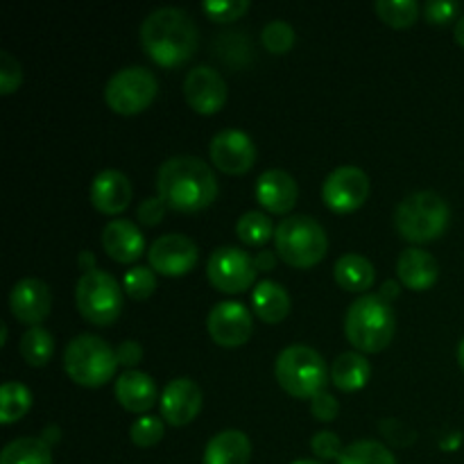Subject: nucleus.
I'll return each instance as SVG.
<instances>
[{
	"label": "nucleus",
	"instance_id": "obj_1",
	"mask_svg": "<svg viewBox=\"0 0 464 464\" xmlns=\"http://www.w3.org/2000/svg\"><path fill=\"white\" fill-rule=\"evenodd\" d=\"M157 190L172 211L198 213L218 198V179L202 159L177 154L159 168Z\"/></svg>",
	"mask_w": 464,
	"mask_h": 464
},
{
	"label": "nucleus",
	"instance_id": "obj_2",
	"mask_svg": "<svg viewBox=\"0 0 464 464\" xmlns=\"http://www.w3.org/2000/svg\"><path fill=\"white\" fill-rule=\"evenodd\" d=\"M140 45L159 66L175 68L188 62L199 44V32L188 12L159 7L140 23Z\"/></svg>",
	"mask_w": 464,
	"mask_h": 464
},
{
	"label": "nucleus",
	"instance_id": "obj_3",
	"mask_svg": "<svg viewBox=\"0 0 464 464\" xmlns=\"http://www.w3.org/2000/svg\"><path fill=\"white\" fill-rule=\"evenodd\" d=\"M397 331L392 304L381 295H361L344 315V335L362 353H379L392 343Z\"/></svg>",
	"mask_w": 464,
	"mask_h": 464
},
{
	"label": "nucleus",
	"instance_id": "obj_4",
	"mask_svg": "<svg viewBox=\"0 0 464 464\" xmlns=\"http://www.w3.org/2000/svg\"><path fill=\"white\" fill-rule=\"evenodd\" d=\"M451 208L442 195L417 190L403 198L394 208V227L408 243H430L447 231Z\"/></svg>",
	"mask_w": 464,
	"mask_h": 464
},
{
	"label": "nucleus",
	"instance_id": "obj_5",
	"mask_svg": "<svg viewBox=\"0 0 464 464\" xmlns=\"http://www.w3.org/2000/svg\"><path fill=\"white\" fill-rule=\"evenodd\" d=\"M63 370L82 388H102L118 370L116 349L100 335H77L63 352Z\"/></svg>",
	"mask_w": 464,
	"mask_h": 464
},
{
	"label": "nucleus",
	"instance_id": "obj_6",
	"mask_svg": "<svg viewBox=\"0 0 464 464\" xmlns=\"http://www.w3.org/2000/svg\"><path fill=\"white\" fill-rule=\"evenodd\" d=\"M275 247L281 261L288 263L290 267L306 270L326 256L329 238H326L324 227L313 218L290 216L276 225Z\"/></svg>",
	"mask_w": 464,
	"mask_h": 464
},
{
	"label": "nucleus",
	"instance_id": "obj_7",
	"mask_svg": "<svg viewBox=\"0 0 464 464\" xmlns=\"http://www.w3.org/2000/svg\"><path fill=\"white\" fill-rule=\"evenodd\" d=\"M275 376L281 388L295 399H315L324 392L326 362L320 353L308 344H290L276 356Z\"/></svg>",
	"mask_w": 464,
	"mask_h": 464
},
{
	"label": "nucleus",
	"instance_id": "obj_8",
	"mask_svg": "<svg viewBox=\"0 0 464 464\" xmlns=\"http://www.w3.org/2000/svg\"><path fill=\"white\" fill-rule=\"evenodd\" d=\"M75 304L86 322L95 326H109L122 313V288L109 272L89 270L75 285Z\"/></svg>",
	"mask_w": 464,
	"mask_h": 464
},
{
	"label": "nucleus",
	"instance_id": "obj_9",
	"mask_svg": "<svg viewBox=\"0 0 464 464\" xmlns=\"http://www.w3.org/2000/svg\"><path fill=\"white\" fill-rule=\"evenodd\" d=\"M157 91L159 82L152 71L143 66H127L109 77L104 86V102L121 116H134L152 104Z\"/></svg>",
	"mask_w": 464,
	"mask_h": 464
},
{
	"label": "nucleus",
	"instance_id": "obj_10",
	"mask_svg": "<svg viewBox=\"0 0 464 464\" xmlns=\"http://www.w3.org/2000/svg\"><path fill=\"white\" fill-rule=\"evenodd\" d=\"M258 270L254 258L245 249L238 247H218L208 256L207 276L213 288L227 295L245 293L254 285Z\"/></svg>",
	"mask_w": 464,
	"mask_h": 464
},
{
	"label": "nucleus",
	"instance_id": "obj_11",
	"mask_svg": "<svg viewBox=\"0 0 464 464\" xmlns=\"http://www.w3.org/2000/svg\"><path fill=\"white\" fill-rule=\"evenodd\" d=\"M370 195V177L356 166H340L322 184V199L334 213H353Z\"/></svg>",
	"mask_w": 464,
	"mask_h": 464
},
{
	"label": "nucleus",
	"instance_id": "obj_12",
	"mask_svg": "<svg viewBox=\"0 0 464 464\" xmlns=\"http://www.w3.org/2000/svg\"><path fill=\"white\" fill-rule=\"evenodd\" d=\"M199 249L188 236L166 234L154 240L148 249V261L157 275L184 276L198 266Z\"/></svg>",
	"mask_w": 464,
	"mask_h": 464
},
{
	"label": "nucleus",
	"instance_id": "obj_13",
	"mask_svg": "<svg viewBox=\"0 0 464 464\" xmlns=\"http://www.w3.org/2000/svg\"><path fill=\"white\" fill-rule=\"evenodd\" d=\"M208 334L213 343L225 349H236L247 344L254 334L252 313L240 302H220L208 313Z\"/></svg>",
	"mask_w": 464,
	"mask_h": 464
},
{
	"label": "nucleus",
	"instance_id": "obj_14",
	"mask_svg": "<svg viewBox=\"0 0 464 464\" xmlns=\"http://www.w3.org/2000/svg\"><path fill=\"white\" fill-rule=\"evenodd\" d=\"M211 161L227 175H243L256 161V145L243 130H222L211 139Z\"/></svg>",
	"mask_w": 464,
	"mask_h": 464
},
{
	"label": "nucleus",
	"instance_id": "obj_15",
	"mask_svg": "<svg viewBox=\"0 0 464 464\" xmlns=\"http://www.w3.org/2000/svg\"><path fill=\"white\" fill-rule=\"evenodd\" d=\"M184 98L193 111L204 116L220 111L227 102L225 77L211 66H195L184 80Z\"/></svg>",
	"mask_w": 464,
	"mask_h": 464
},
{
	"label": "nucleus",
	"instance_id": "obj_16",
	"mask_svg": "<svg viewBox=\"0 0 464 464\" xmlns=\"http://www.w3.org/2000/svg\"><path fill=\"white\" fill-rule=\"evenodd\" d=\"M159 406H161V417L168 424L186 426L202 411V390L188 376H177L163 388Z\"/></svg>",
	"mask_w": 464,
	"mask_h": 464
},
{
	"label": "nucleus",
	"instance_id": "obj_17",
	"mask_svg": "<svg viewBox=\"0 0 464 464\" xmlns=\"http://www.w3.org/2000/svg\"><path fill=\"white\" fill-rule=\"evenodd\" d=\"M9 308L18 322L27 326H39L53 311V293L48 284L34 276L16 281L9 293Z\"/></svg>",
	"mask_w": 464,
	"mask_h": 464
},
{
	"label": "nucleus",
	"instance_id": "obj_18",
	"mask_svg": "<svg viewBox=\"0 0 464 464\" xmlns=\"http://www.w3.org/2000/svg\"><path fill=\"white\" fill-rule=\"evenodd\" d=\"M254 195H256V202L263 208L284 216V213H288L297 204L299 188L295 177L288 175L285 170H266L256 179Z\"/></svg>",
	"mask_w": 464,
	"mask_h": 464
},
{
	"label": "nucleus",
	"instance_id": "obj_19",
	"mask_svg": "<svg viewBox=\"0 0 464 464\" xmlns=\"http://www.w3.org/2000/svg\"><path fill=\"white\" fill-rule=\"evenodd\" d=\"M131 202V184L121 170H102L91 181V204L104 216H118Z\"/></svg>",
	"mask_w": 464,
	"mask_h": 464
},
{
	"label": "nucleus",
	"instance_id": "obj_20",
	"mask_svg": "<svg viewBox=\"0 0 464 464\" xmlns=\"http://www.w3.org/2000/svg\"><path fill=\"white\" fill-rule=\"evenodd\" d=\"M102 247L113 261L134 263L143 256L145 238L139 227L125 218L107 222L102 229Z\"/></svg>",
	"mask_w": 464,
	"mask_h": 464
},
{
	"label": "nucleus",
	"instance_id": "obj_21",
	"mask_svg": "<svg viewBox=\"0 0 464 464\" xmlns=\"http://www.w3.org/2000/svg\"><path fill=\"white\" fill-rule=\"evenodd\" d=\"M116 399L127 412L145 415L161 397L152 376L139 370H127L116 381Z\"/></svg>",
	"mask_w": 464,
	"mask_h": 464
},
{
	"label": "nucleus",
	"instance_id": "obj_22",
	"mask_svg": "<svg viewBox=\"0 0 464 464\" xmlns=\"http://www.w3.org/2000/svg\"><path fill=\"white\" fill-rule=\"evenodd\" d=\"M397 275L406 288L424 293L433 288L440 276V266L430 252L421 247H408L399 254Z\"/></svg>",
	"mask_w": 464,
	"mask_h": 464
},
{
	"label": "nucleus",
	"instance_id": "obj_23",
	"mask_svg": "<svg viewBox=\"0 0 464 464\" xmlns=\"http://www.w3.org/2000/svg\"><path fill=\"white\" fill-rule=\"evenodd\" d=\"M252 442L243 430H222L208 440L202 464H249Z\"/></svg>",
	"mask_w": 464,
	"mask_h": 464
},
{
	"label": "nucleus",
	"instance_id": "obj_24",
	"mask_svg": "<svg viewBox=\"0 0 464 464\" xmlns=\"http://www.w3.org/2000/svg\"><path fill=\"white\" fill-rule=\"evenodd\" d=\"M252 308L266 324H279L290 313L288 290L272 279L258 281L252 293Z\"/></svg>",
	"mask_w": 464,
	"mask_h": 464
},
{
	"label": "nucleus",
	"instance_id": "obj_25",
	"mask_svg": "<svg viewBox=\"0 0 464 464\" xmlns=\"http://www.w3.org/2000/svg\"><path fill=\"white\" fill-rule=\"evenodd\" d=\"M334 276L338 285L347 293H365L374 285L376 270L362 254L349 252L340 256L334 266Z\"/></svg>",
	"mask_w": 464,
	"mask_h": 464
},
{
	"label": "nucleus",
	"instance_id": "obj_26",
	"mask_svg": "<svg viewBox=\"0 0 464 464\" xmlns=\"http://www.w3.org/2000/svg\"><path fill=\"white\" fill-rule=\"evenodd\" d=\"M372 376L370 361L361 352H344L331 365V381L343 392H358Z\"/></svg>",
	"mask_w": 464,
	"mask_h": 464
},
{
	"label": "nucleus",
	"instance_id": "obj_27",
	"mask_svg": "<svg viewBox=\"0 0 464 464\" xmlns=\"http://www.w3.org/2000/svg\"><path fill=\"white\" fill-rule=\"evenodd\" d=\"M0 464H53V449L44 438H18L3 449Z\"/></svg>",
	"mask_w": 464,
	"mask_h": 464
},
{
	"label": "nucleus",
	"instance_id": "obj_28",
	"mask_svg": "<svg viewBox=\"0 0 464 464\" xmlns=\"http://www.w3.org/2000/svg\"><path fill=\"white\" fill-rule=\"evenodd\" d=\"M32 408V392L18 381H7L0 388V424L9 426L23 420Z\"/></svg>",
	"mask_w": 464,
	"mask_h": 464
},
{
	"label": "nucleus",
	"instance_id": "obj_29",
	"mask_svg": "<svg viewBox=\"0 0 464 464\" xmlns=\"http://www.w3.org/2000/svg\"><path fill=\"white\" fill-rule=\"evenodd\" d=\"M54 338L44 326H30L21 338V356L30 367H45L53 358Z\"/></svg>",
	"mask_w": 464,
	"mask_h": 464
},
{
	"label": "nucleus",
	"instance_id": "obj_30",
	"mask_svg": "<svg viewBox=\"0 0 464 464\" xmlns=\"http://www.w3.org/2000/svg\"><path fill=\"white\" fill-rule=\"evenodd\" d=\"M338 464H397V458L385 444L374 440H358L344 447Z\"/></svg>",
	"mask_w": 464,
	"mask_h": 464
},
{
	"label": "nucleus",
	"instance_id": "obj_31",
	"mask_svg": "<svg viewBox=\"0 0 464 464\" xmlns=\"http://www.w3.org/2000/svg\"><path fill=\"white\" fill-rule=\"evenodd\" d=\"M275 231L272 220L263 211H247L236 222V234L245 245H266L275 238Z\"/></svg>",
	"mask_w": 464,
	"mask_h": 464
},
{
	"label": "nucleus",
	"instance_id": "obj_32",
	"mask_svg": "<svg viewBox=\"0 0 464 464\" xmlns=\"http://www.w3.org/2000/svg\"><path fill=\"white\" fill-rule=\"evenodd\" d=\"M374 12L388 25L411 27L420 16V5L415 0H376Z\"/></svg>",
	"mask_w": 464,
	"mask_h": 464
},
{
	"label": "nucleus",
	"instance_id": "obj_33",
	"mask_svg": "<svg viewBox=\"0 0 464 464\" xmlns=\"http://www.w3.org/2000/svg\"><path fill=\"white\" fill-rule=\"evenodd\" d=\"M122 290L130 295L136 302H143L150 295L157 290V272L152 267H131L130 272H125V279H122Z\"/></svg>",
	"mask_w": 464,
	"mask_h": 464
},
{
	"label": "nucleus",
	"instance_id": "obj_34",
	"mask_svg": "<svg viewBox=\"0 0 464 464\" xmlns=\"http://www.w3.org/2000/svg\"><path fill=\"white\" fill-rule=\"evenodd\" d=\"M261 39L272 54H285L295 45V27L288 21L276 18L263 27Z\"/></svg>",
	"mask_w": 464,
	"mask_h": 464
},
{
	"label": "nucleus",
	"instance_id": "obj_35",
	"mask_svg": "<svg viewBox=\"0 0 464 464\" xmlns=\"http://www.w3.org/2000/svg\"><path fill=\"white\" fill-rule=\"evenodd\" d=\"M130 438L131 442L140 449L154 447V444H159L163 440V421L152 415L139 417V420L131 424Z\"/></svg>",
	"mask_w": 464,
	"mask_h": 464
},
{
	"label": "nucleus",
	"instance_id": "obj_36",
	"mask_svg": "<svg viewBox=\"0 0 464 464\" xmlns=\"http://www.w3.org/2000/svg\"><path fill=\"white\" fill-rule=\"evenodd\" d=\"M202 9L211 21L229 23L243 16L249 9V3L247 0H207L202 5Z\"/></svg>",
	"mask_w": 464,
	"mask_h": 464
},
{
	"label": "nucleus",
	"instance_id": "obj_37",
	"mask_svg": "<svg viewBox=\"0 0 464 464\" xmlns=\"http://www.w3.org/2000/svg\"><path fill=\"white\" fill-rule=\"evenodd\" d=\"M21 82H23L21 63H18L7 50H3V53H0V93L3 95L14 93V91L21 86Z\"/></svg>",
	"mask_w": 464,
	"mask_h": 464
},
{
	"label": "nucleus",
	"instance_id": "obj_38",
	"mask_svg": "<svg viewBox=\"0 0 464 464\" xmlns=\"http://www.w3.org/2000/svg\"><path fill=\"white\" fill-rule=\"evenodd\" d=\"M311 449L320 460H338L344 451L340 438L335 433H331V430H320V433L313 435Z\"/></svg>",
	"mask_w": 464,
	"mask_h": 464
},
{
	"label": "nucleus",
	"instance_id": "obj_39",
	"mask_svg": "<svg viewBox=\"0 0 464 464\" xmlns=\"http://www.w3.org/2000/svg\"><path fill=\"white\" fill-rule=\"evenodd\" d=\"M426 12V18H429L430 23H449L451 18L458 16V12H460V5L458 3H451V0H429L424 7Z\"/></svg>",
	"mask_w": 464,
	"mask_h": 464
},
{
	"label": "nucleus",
	"instance_id": "obj_40",
	"mask_svg": "<svg viewBox=\"0 0 464 464\" xmlns=\"http://www.w3.org/2000/svg\"><path fill=\"white\" fill-rule=\"evenodd\" d=\"M311 412L320 421H334L340 412V403L334 394L320 392L315 399H311Z\"/></svg>",
	"mask_w": 464,
	"mask_h": 464
},
{
	"label": "nucleus",
	"instance_id": "obj_41",
	"mask_svg": "<svg viewBox=\"0 0 464 464\" xmlns=\"http://www.w3.org/2000/svg\"><path fill=\"white\" fill-rule=\"evenodd\" d=\"M163 213H166V202L161 198H148L139 204V220L143 225L154 227L163 220Z\"/></svg>",
	"mask_w": 464,
	"mask_h": 464
},
{
	"label": "nucleus",
	"instance_id": "obj_42",
	"mask_svg": "<svg viewBox=\"0 0 464 464\" xmlns=\"http://www.w3.org/2000/svg\"><path fill=\"white\" fill-rule=\"evenodd\" d=\"M116 356H118V365L134 367L139 365L140 358H143V347H140L136 340H125V343H121V347L116 349Z\"/></svg>",
	"mask_w": 464,
	"mask_h": 464
},
{
	"label": "nucleus",
	"instance_id": "obj_43",
	"mask_svg": "<svg viewBox=\"0 0 464 464\" xmlns=\"http://www.w3.org/2000/svg\"><path fill=\"white\" fill-rule=\"evenodd\" d=\"M254 263H256L258 272H267V270H272V267H275L276 258H275V254H272V252H261V254H256V256H254Z\"/></svg>",
	"mask_w": 464,
	"mask_h": 464
},
{
	"label": "nucleus",
	"instance_id": "obj_44",
	"mask_svg": "<svg viewBox=\"0 0 464 464\" xmlns=\"http://www.w3.org/2000/svg\"><path fill=\"white\" fill-rule=\"evenodd\" d=\"M397 295H399V285L394 284V281H385L383 290H381V297H383L385 302L392 304V299L397 297Z\"/></svg>",
	"mask_w": 464,
	"mask_h": 464
},
{
	"label": "nucleus",
	"instance_id": "obj_45",
	"mask_svg": "<svg viewBox=\"0 0 464 464\" xmlns=\"http://www.w3.org/2000/svg\"><path fill=\"white\" fill-rule=\"evenodd\" d=\"M93 263H95V258L91 256L89 252H82V256H80V266H82V272L95 270V267H93Z\"/></svg>",
	"mask_w": 464,
	"mask_h": 464
},
{
	"label": "nucleus",
	"instance_id": "obj_46",
	"mask_svg": "<svg viewBox=\"0 0 464 464\" xmlns=\"http://www.w3.org/2000/svg\"><path fill=\"white\" fill-rule=\"evenodd\" d=\"M453 34H456V41L464 48V14L456 21V30H453Z\"/></svg>",
	"mask_w": 464,
	"mask_h": 464
},
{
	"label": "nucleus",
	"instance_id": "obj_47",
	"mask_svg": "<svg viewBox=\"0 0 464 464\" xmlns=\"http://www.w3.org/2000/svg\"><path fill=\"white\" fill-rule=\"evenodd\" d=\"M458 365H460V370L464 372V338L462 343L458 344Z\"/></svg>",
	"mask_w": 464,
	"mask_h": 464
},
{
	"label": "nucleus",
	"instance_id": "obj_48",
	"mask_svg": "<svg viewBox=\"0 0 464 464\" xmlns=\"http://www.w3.org/2000/svg\"><path fill=\"white\" fill-rule=\"evenodd\" d=\"M7 344V324H0V347Z\"/></svg>",
	"mask_w": 464,
	"mask_h": 464
},
{
	"label": "nucleus",
	"instance_id": "obj_49",
	"mask_svg": "<svg viewBox=\"0 0 464 464\" xmlns=\"http://www.w3.org/2000/svg\"><path fill=\"white\" fill-rule=\"evenodd\" d=\"M293 464H324V462H320V460H297Z\"/></svg>",
	"mask_w": 464,
	"mask_h": 464
}]
</instances>
